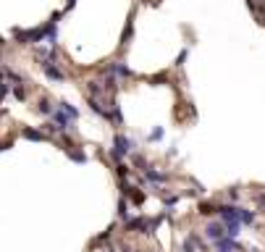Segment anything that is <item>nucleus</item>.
<instances>
[{
	"mask_svg": "<svg viewBox=\"0 0 265 252\" xmlns=\"http://www.w3.org/2000/svg\"><path fill=\"white\" fill-rule=\"evenodd\" d=\"M132 150H134V142L129 137H124V134H116L113 137V150H111V158L116 160V163H121L126 155H132Z\"/></svg>",
	"mask_w": 265,
	"mask_h": 252,
	"instance_id": "1",
	"label": "nucleus"
},
{
	"mask_svg": "<svg viewBox=\"0 0 265 252\" xmlns=\"http://www.w3.org/2000/svg\"><path fill=\"white\" fill-rule=\"evenodd\" d=\"M105 74H111L113 79H118V82H121V79H129V76H132V71L126 68V63H124V61H116V63H111V66L105 68Z\"/></svg>",
	"mask_w": 265,
	"mask_h": 252,
	"instance_id": "2",
	"label": "nucleus"
},
{
	"mask_svg": "<svg viewBox=\"0 0 265 252\" xmlns=\"http://www.w3.org/2000/svg\"><path fill=\"white\" fill-rule=\"evenodd\" d=\"M40 66H42L45 76H48L50 82H63V79H66V74L58 68V63H40Z\"/></svg>",
	"mask_w": 265,
	"mask_h": 252,
	"instance_id": "3",
	"label": "nucleus"
},
{
	"mask_svg": "<svg viewBox=\"0 0 265 252\" xmlns=\"http://www.w3.org/2000/svg\"><path fill=\"white\" fill-rule=\"evenodd\" d=\"M205 236L208 239H221V236H226V226L221 223V221H213V223H208V229H205Z\"/></svg>",
	"mask_w": 265,
	"mask_h": 252,
	"instance_id": "4",
	"label": "nucleus"
},
{
	"mask_svg": "<svg viewBox=\"0 0 265 252\" xmlns=\"http://www.w3.org/2000/svg\"><path fill=\"white\" fill-rule=\"evenodd\" d=\"M21 137H24V139H32V142H48V139H50L45 132H40V129H29V126L21 129Z\"/></svg>",
	"mask_w": 265,
	"mask_h": 252,
	"instance_id": "5",
	"label": "nucleus"
},
{
	"mask_svg": "<svg viewBox=\"0 0 265 252\" xmlns=\"http://www.w3.org/2000/svg\"><path fill=\"white\" fill-rule=\"evenodd\" d=\"M145 176H147V182H152V184H166V182H168V176H166V173L155 171V168H147V171H145Z\"/></svg>",
	"mask_w": 265,
	"mask_h": 252,
	"instance_id": "6",
	"label": "nucleus"
},
{
	"mask_svg": "<svg viewBox=\"0 0 265 252\" xmlns=\"http://www.w3.org/2000/svg\"><path fill=\"white\" fill-rule=\"evenodd\" d=\"M53 108H55L53 102H50L48 98H42L40 102H37V108H34V111L40 113V116H48V118H50V113H53Z\"/></svg>",
	"mask_w": 265,
	"mask_h": 252,
	"instance_id": "7",
	"label": "nucleus"
},
{
	"mask_svg": "<svg viewBox=\"0 0 265 252\" xmlns=\"http://www.w3.org/2000/svg\"><path fill=\"white\" fill-rule=\"evenodd\" d=\"M132 32H134V16H129L126 27H124V34H121V48H126L129 40H132Z\"/></svg>",
	"mask_w": 265,
	"mask_h": 252,
	"instance_id": "8",
	"label": "nucleus"
},
{
	"mask_svg": "<svg viewBox=\"0 0 265 252\" xmlns=\"http://www.w3.org/2000/svg\"><path fill=\"white\" fill-rule=\"evenodd\" d=\"M58 108H61V111L63 113H66L68 116V118H79V108H74V105H71V102H58Z\"/></svg>",
	"mask_w": 265,
	"mask_h": 252,
	"instance_id": "9",
	"label": "nucleus"
},
{
	"mask_svg": "<svg viewBox=\"0 0 265 252\" xmlns=\"http://www.w3.org/2000/svg\"><path fill=\"white\" fill-rule=\"evenodd\" d=\"M239 223H244V226H249V223H255V213L252 210H244V208H239Z\"/></svg>",
	"mask_w": 265,
	"mask_h": 252,
	"instance_id": "10",
	"label": "nucleus"
},
{
	"mask_svg": "<svg viewBox=\"0 0 265 252\" xmlns=\"http://www.w3.org/2000/svg\"><path fill=\"white\" fill-rule=\"evenodd\" d=\"M11 92H14L16 100H27V89H24V82H21V84H11Z\"/></svg>",
	"mask_w": 265,
	"mask_h": 252,
	"instance_id": "11",
	"label": "nucleus"
},
{
	"mask_svg": "<svg viewBox=\"0 0 265 252\" xmlns=\"http://www.w3.org/2000/svg\"><path fill=\"white\" fill-rule=\"evenodd\" d=\"M66 152H68L71 160H76V163H87V155H84L82 150H76V147H74V150H66Z\"/></svg>",
	"mask_w": 265,
	"mask_h": 252,
	"instance_id": "12",
	"label": "nucleus"
},
{
	"mask_svg": "<svg viewBox=\"0 0 265 252\" xmlns=\"http://www.w3.org/2000/svg\"><path fill=\"white\" fill-rule=\"evenodd\" d=\"M134 166H137L142 173H145L147 168H150V163H147V158H145V155H134Z\"/></svg>",
	"mask_w": 265,
	"mask_h": 252,
	"instance_id": "13",
	"label": "nucleus"
},
{
	"mask_svg": "<svg viewBox=\"0 0 265 252\" xmlns=\"http://www.w3.org/2000/svg\"><path fill=\"white\" fill-rule=\"evenodd\" d=\"M8 92H11V82H5L3 74H0V102L5 100V95H8Z\"/></svg>",
	"mask_w": 265,
	"mask_h": 252,
	"instance_id": "14",
	"label": "nucleus"
},
{
	"mask_svg": "<svg viewBox=\"0 0 265 252\" xmlns=\"http://www.w3.org/2000/svg\"><path fill=\"white\" fill-rule=\"evenodd\" d=\"M199 213H202V216H210V213H218V205L202 202V205H199Z\"/></svg>",
	"mask_w": 265,
	"mask_h": 252,
	"instance_id": "15",
	"label": "nucleus"
},
{
	"mask_svg": "<svg viewBox=\"0 0 265 252\" xmlns=\"http://www.w3.org/2000/svg\"><path fill=\"white\" fill-rule=\"evenodd\" d=\"M163 134H166V132H163V126H155L152 132H150V142H158V139H163Z\"/></svg>",
	"mask_w": 265,
	"mask_h": 252,
	"instance_id": "16",
	"label": "nucleus"
},
{
	"mask_svg": "<svg viewBox=\"0 0 265 252\" xmlns=\"http://www.w3.org/2000/svg\"><path fill=\"white\" fill-rule=\"evenodd\" d=\"M163 84V82H168V74H166V71H160V74H155V76H150V84Z\"/></svg>",
	"mask_w": 265,
	"mask_h": 252,
	"instance_id": "17",
	"label": "nucleus"
},
{
	"mask_svg": "<svg viewBox=\"0 0 265 252\" xmlns=\"http://www.w3.org/2000/svg\"><path fill=\"white\" fill-rule=\"evenodd\" d=\"M118 216L129 218V202H126V200H121V202H118Z\"/></svg>",
	"mask_w": 265,
	"mask_h": 252,
	"instance_id": "18",
	"label": "nucleus"
},
{
	"mask_svg": "<svg viewBox=\"0 0 265 252\" xmlns=\"http://www.w3.org/2000/svg\"><path fill=\"white\" fill-rule=\"evenodd\" d=\"M116 173H118V179H126L129 176V168L124 163H118V166H116Z\"/></svg>",
	"mask_w": 265,
	"mask_h": 252,
	"instance_id": "19",
	"label": "nucleus"
},
{
	"mask_svg": "<svg viewBox=\"0 0 265 252\" xmlns=\"http://www.w3.org/2000/svg\"><path fill=\"white\" fill-rule=\"evenodd\" d=\"M186 55H189V50H182V53H179V58H176V66H184Z\"/></svg>",
	"mask_w": 265,
	"mask_h": 252,
	"instance_id": "20",
	"label": "nucleus"
},
{
	"mask_svg": "<svg viewBox=\"0 0 265 252\" xmlns=\"http://www.w3.org/2000/svg\"><path fill=\"white\" fill-rule=\"evenodd\" d=\"M229 200L234 202V200H239V189H229Z\"/></svg>",
	"mask_w": 265,
	"mask_h": 252,
	"instance_id": "21",
	"label": "nucleus"
},
{
	"mask_svg": "<svg viewBox=\"0 0 265 252\" xmlns=\"http://www.w3.org/2000/svg\"><path fill=\"white\" fill-rule=\"evenodd\" d=\"M76 5V0H66V8H63V14H66V11H71Z\"/></svg>",
	"mask_w": 265,
	"mask_h": 252,
	"instance_id": "22",
	"label": "nucleus"
},
{
	"mask_svg": "<svg viewBox=\"0 0 265 252\" xmlns=\"http://www.w3.org/2000/svg\"><path fill=\"white\" fill-rule=\"evenodd\" d=\"M257 205H260V208H265V195H257Z\"/></svg>",
	"mask_w": 265,
	"mask_h": 252,
	"instance_id": "23",
	"label": "nucleus"
},
{
	"mask_svg": "<svg viewBox=\"0 0 265 252\" xmlns=\"http://www.w3.org/2000/svg\"><path fill=\"white\" fill-rule=\"evenodd\" d=\"M218 252H229V250H218Z\"/></svg>",
	"mask_w": 265,
	"mask_h": 252,
	"instance_id": "24",
	"label": "nucleus"
},
{
	"mask_svg": "<svg viewBox=\"0 0 265 252\" xmlns=\"http://www.w3.org/2000/svg\"><path fill=\"white\" fill-rule=\"evenodd\" d=\"M132 252H134V250H132ZM137 252H142V250H137Z\"/></svg>",
	"mask_w": 265,
	"mask_h": 252,
	"instance_id": "25",
	"label": "nucleus"
},
{
	"mask_svg": "<svg viewBox=\"0 0 265 252\" xmlns=\"http://www.w3.org/2000/svg\"><path fill=\"white\" fill-rule=\"evenodd\" d=\"M0 113H3V111H0Z\"/></svg>",
	"mask_w": 265,
	"mask_h": 252,
	"instance_id": "26",
	"label": "nucleus"
}]
</instances>
